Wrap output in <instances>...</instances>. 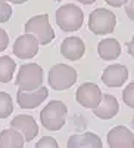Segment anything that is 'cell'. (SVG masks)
Returning a JSON list of instances; mask_svg holds the SVG:
<instances>
[{
	"label": "cell",
	"mask_w": 134,
	"mask_h": 148,
	"mask_svg": "<svg viewBox=\"0 0 134 148\" xmlns=\"http://www.w3.org/2000/svg\"><path fill=\"white\" fill-rule=\"evenodd\" d=\"M68 108L62 101H50L40 113L41 125L47 130H59L62 129L66 120Z\"/></svg>",
	"instance_id": "6da1fadb"
},
{
	"label": "cell",
	"mask_w": 134,
	"mask_h": 148,
	"mask_svg": "<svg viewBox=\"0 0 134 148\" xmlns=\"http://www.w3.org/2000/svg\"><path fill=\"white\" fill-rule=\"evenodd\" d=\"M83 22H84L83 10L72 3H66L56 10V24L59 25L60 30H64L66 33L80 30Z\"/></svg>",
	"instance_id": "7a4b0ae2"
},
{
	"label": "cell",
	"mask_w": 134,
	"mask_h": 148,
	"mask_svg": "<svg viewBox=\"0 0 134 148\" xmlns=\"http://www.w3.org/2000/svg\"><path fill=\"white\" fill-rule=\"evenodd\" d=\"M77 82V71L71 65L56 64L49 70V84L55 90H66Z\"/></svg>",
	"instance_id": "3957f363"
},
{
	"label": "cell",
	"mask_w": 134,
	"mask_h": 148,
	"mask_svg": "<svg viewBox=\"0 0 134 148\" xmlns=\"http://www.w3.org/2000/svg\"><path fill=\"white\" fill-rule=\"evenodd\" d=\"M25 33L35 36V39H37L39 43L43 45V46L49 45L55 39V31L50 27L47 14L35 15V16L30 18V21H27V24H25Z\"/></svg>",
	"instance_id": "277c9868"
},
{
	"label": "cell",
	"mask_w": 134,
	"mask_h": 148,
	"mask_svg": "<svg viewBox=\"0 0 134 148\" xmlns=\"http://www.w3.org/2000/svg\"><path fill=\"white\" fill-rule=\"evenodd\" d=\"M115 25H116V18L108 9L99 8L93 10L89 16V28L93 34L97 36L109 34L115 30Z\"/></svg>",
	"instance_id": "5b68a950"
},
{
	"label": "cell",
	"mask_w": 134,
	"mask_h": 148,
	"mask_svg": "<svg viewBox=\"0 0 134 148\" xmlns=\"http://www.w3.org/2000/svg\"><path fill=\"white\" fill-rule=\"evenodd\" d=\"M43 84V68L39 64L21 65L16 77V86L22 90H34Z\"/></svg>",
	"instance_id": "8992f818"
},
{
	"label": "cell",
	"mask_w": 134,
	"mask_h": 148,
	"mask_svg": "<svg viewBox=\"0 0 134 148\" xmlns=\"http://www.w3.org/2000/svg\"><path fill=\"white\" fill-rule=\"evenodd\" d=\"M102 90L94 83H83L77 89V102L84 108H96L102 101Z\"/></svg>",
	"instance_id": "52a82bcc"
},
{
	"label": "cell",
	"mask_w": 134,
	"mask_h": 148,
	"mask_svg": "<svg viewBox=\"0 0 134 148\" xmlns=\"http://www.w3.org/2000/svg\"><path fill=\"white\" fill-rule=\"evenodd\" d=\"M39 40L35 39V36L30 34V33H25L19 36L18 39L15 40V45H14V53L21 58V59H30V58H34L39 52Z\"/></svg>",
	"instance_id": "ba28073f"
},
{
	"label": "cell",
	"mask_w": 134,
	"mask_h": 148,
	"mask_svg": "<svg viewBox=\"0 0 134 148\" xmlns=\"http://www.w3.org/2000/svg\"><path fill=\"white\" fill-rule=\"evenodd\" d=\"M49 95V90L43 86L40 88L34 89V90H22L19 89L18 93H16V101H18V105L24 110H31V108H35L39 107Z\"/></svg>",
	"instance_id": "9c48e42d"
},
{
	"label": "cell",
	"mask_w": 134,
	"mask_h": 148,
	"mask_svg": "<svg viewBox=\"0 0 134 148\" xmlns=\"http://www.w3.org/2000/svg\"><path fill=\"white\" fill-rule=\"evenodd\" d=\"M108 145L111 148H133L134 133L125 126H116L108 132Z\"/></svg>",
	"instance_id": "30bf717a"
},
{
	"label": "cell",
	"mask_w": 134,
	"mask_h": 148,
	"mask_svg": "<svg viewBox=\"0 0 134 148\" xmlns=\"http://www.w3.org/2000/svg\"><path fill=\"white\" fill-rule=\"evenodd\" d=\"M128 79V70L122 64L108 65L102 73V82L108 88H121Z\"/></svg>",
	"instance_id": "8fae6325"
},
{
	"label": "cell",
	"mask_w": 134,
	"mask_h": 148,
	"mask_svg": "<svg viewBox=\"0 0 134 148\" xmlns=\"http://www.w3.org/2000/svg\"><path fill=\"white\" fill-rule=\"evenodd\" d=\"M10 127H14L18 132H21V135L24 136L25 142L32 141L39 133V125L35 123V120L31 116H27V114L16 116L14 120H12Z\"/></svg>",
	"instance_id": "7c38bea8"
},
{
	"label": "cell",
	"mask_w": 134,
	"mask_h": 148,
	"mask_svg": "<svg viewBox=\"0 0 134 148\" xmlns=\"http://www.w3.org/2000/svg\"><path fill=\"white\" fill-rule=\"evenodd\" d=\"M86 52V45L80 37H68L60 45V53L69 61H78Z\"/></svg>",
	"instance_id": "4fadbf2b"
},
{
	"label": "cell",
	"mask_w": 134,
	"mask_h": 148,
	"mask_svg": "<svg viewBox=\"0 0 134 148\" xmlns=\"http://www.w3.org/2000/svg\"><path fill=\"white\" fill-rule=\"evenodd\" d=\"M119 111V104L116 101V98L112 95H102V101L96 108H93V113L96 117H99L102 120H109L114 119Z\"/></svg>",
	"instance_id": "5bb4252c"
},
{
	"label": "cell",
	"mask_w": 134,
	"mask_h": 148,
	"mask_svg": "<svg viewBox=\"0 0 134 148\" xmlns=\"http://www.w3.org/2000/svg\"><path fill=\"white\" fill-rule=\"evenodd\" d=\"M68 148H102V139L93 132L72 135L66 142Z\"/></svg>",
	"instance_id": "9a60e30c"
},
{
	"label": "cell",
	"mask_w": 134,
	"mask_h": 148,
	"mask_svg": "<svg viewBox=\"0 0 134 148\" xmlns=\"http://www.w3.org/2000/svg\"><path fill=\"white\" fill-rule=\"evenodd\" d=\"M97 53L103 61H114L121 55V45L116 39H103L97 46Z\"/></svg>",
	"instance_id": "2e32d148"
},
{
	"label": "cell",
	"mask_w": 134,
	"mask_h": 148,
	"mask_svg": "<svg viewBox=\"0 0 134 148\" xmlns=\"http://www.w3.org/2000/svg\"><path fill=\"white\" fill-rule=\"evenodd\" d=\"M25 139L16 129L10 127L0 132V148H22Z\"/></svg>",
	"instance_id": "e0dca14e"
},
{
	"label": "cell",
	"mask_w": 134,
	"mask_h": 148,
	"mask_svg": "<svg viewBox=\"0 0 134 148\" xmlns=\"http://www.w3.org/2000/svg\"><path fill=\"white\" fill-rule=\"evenodd\" d=\"M16 64L10 56H0V83H7L12 80Z\"/></svg>",
	"instance_id": "ac0fdd59"
},
{
	"label": "cell",
	"mask_w": 134,
	"mask_h": 148,
	"mask_svg": "<svg viewBox=\"0 0 134 148\" xmlns=\"http://www.w3.org/2000/svg\"><path fill=\"white\" fill-rule=\"evenodd\" d=\"M14 111V102L9 93L0 92V119H6Z\"/></svg>",
	"instance_id": "d6986e66"
},
{
	"label": "cell",
	"mask_w": 134,
	"mask_h": 148,
	"mask_svg": "<svg viewBox=\"0 0 134 148\" xmlns=\"http://www.w3.org/2000/svg\"><path fill=\"white\" fill-rule=\"evenodd\" d=\"M122 101L127 107L134 108V82L130 83L122 92Z\"/></svg>",
	"instance_id": "ffe728a7"
},
{
	"label": "cell",
	"mask_w": 134,
	"mask_h": 148,
	"mask_svg": "<svg viewBox=\"0 0 134 148\" xmlns=\"http://www.w3.org/2000/svg\"><path fill=\"white\" fill-rule=\"evenodd\" d=\"M12 16V8L6 0H0V22H6Z\"/></svg>",
	"instance_id": "44dd1931"
},
{
	"label": "cell",
	"mask_w": 134,
	"mask_h": 148,
	"mask_svg": "<svg viewBox=\"0 0 134 148\" xmlns=\"http://www.w3.org/2000/svg\"><path fill=\"white\" fill-rule=\"evenodd\" d=\"M58 142L50 138V136H44L43 139H40L37 144H35V148H58Z\"/></svg>",
	"instance_id": "7402d4cb"
},
{
	"label": "cell",
	"mask_w": 134,
	"mask_h": 148,
	"mask_svg": "<svg viewBox=\"0 0 134 148\" xmlns=\"http://www.w3.org/2000/svg\"><path fill=\"white\" fill-rule=\"evenodd\" d=\"M7 45H9V36L3 28H0V52L6 51Z\"/></svg>",
	"instance_id": "603a6c76"
},
{
	"label": "cell",
	"mask_w": 134,
	"mask_h": 148,
	"mask_svg": "<svg viewBox=\"0 0 134 148\" xmlns=\"http://www.w3.org/2000/svg\"><path fill=\"white\" fill-rule=\"evenodd\" d=\"M125 12L131 21H134V0H128L125 3Z\"/></svg>",
	"instance_id": "cb8c5ba5"
},
{
	"label": "cell",
	"mask_w": 134,
	"mask_h": 148,
	"mask_svg": "<svg viewBox=\"0 0 134 148\" xmlns=\"http://www.w3.org/2000/svg\"><path fill=\"white\" fill-rule=\"evenodd\" d=\"M105 2L109 5V6H114V8H121L124 6L128 0H105Z\"/></svg>",
	"instance_id": "d4e9b609"
},
{
	"label": "cell",
	"mask_w": 134,
	"mask_h": 148,
	"mask_svg": "<svg viewBox=\"0 0 134 148\" xmlns=\"http://www.w3.org/2000/svg\"><path fill=\"white\" fill-rule=\"evenodd\" d=\"M127 47H128V53L134 58V37H133V39L128 42V45H127Z\"/></svg>",
	"instance_id": "484cf974"
},
{
	"label": "cell",
	"mask_w": 134,
	"mask_h": 148,
	"mask_svg": "<svg viewBox=\"0 0 134 148\" xmlns=\"http://www.w3.org/2000/svg\"><path fill=\"white\" fill-rule=\"evenodd\" d=\"M6 2H9V3H14V5H22V3L28 2V0H6Z\"/></svg>",
	"instance_id": "4316f807"
},
{
	"label": "cell",
	"mask_w": 134,
	"mask_h": 148,
	"mask_svg": "<svg viewBox=\"0 0 134 148\" xmlns=\"http://www.w3.org/2000/svg\"><path fill=\"white\" fill-rule=\"evenodd\" d=\"M77 2H80V3H83V5H93L96 0H77Z\"/></svg>",
	"instance_id": "83f0119b"
},
{
	"label": "cell",
	"mask_w": 134,
	"mask_h": 148,
	"mask_svg": "<svg viewBox=\"0 0 134 148\" xmlns=\"http://www.w3.org/2000/svg\"><path fill=\"white\" fill-rule=\"evenodd\" d=\"M55 2H62V0H55Z\"/></svg>",
	"instance_id": "f1b7e54d"
}]
</instances>
